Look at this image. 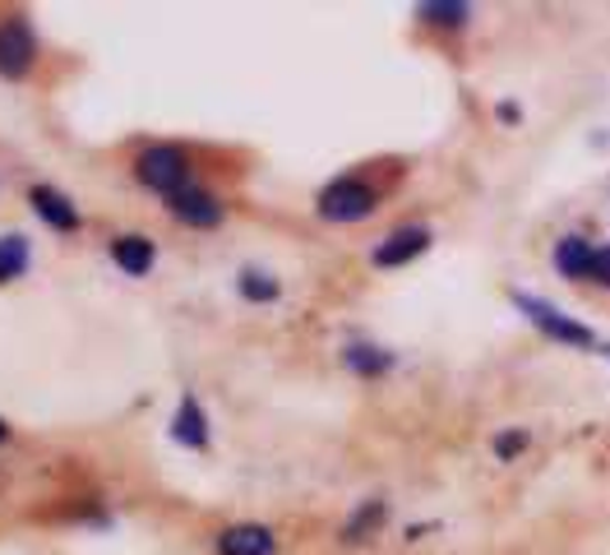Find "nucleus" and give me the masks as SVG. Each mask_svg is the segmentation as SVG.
<instances>
[{
	"instance_id": "4468645a",
	"label": "nucleus",
	"mask_w": 610,
	"mask_h": 555,
	"mask_svg": "<svg viewBox=\"0 0 610 555\" xmlns=\"http://www.w3.org/2000/svg\"><path fill=\"white\" fill-rule=\"evenodd\" d=\"M421 19H431V23H463L467 19V6H448V0H426V6L416 10Z\"/></svg>"
},
{
	"instance_id": "f8f14e48",
	"label": "nucleus",
	"mask_w": 610,
	"mask_h": 555,
	"mask_svg": "<svg viewBox=\"0 0 610 555\" xmlns=\"http://www.w3.org/2000/svg\"><path fill=\"white\" fill-rule=\"evenodd\" d=\"M29 269V241L23 236H0V282L19 278Z\"/></svg>"
},
{
	"instance_id": "a211bd4d",
	"label": "nucleus",
	"mask_w": 610,
	"mask_h": 555,
	"mask_svg": "<svg viewBox=\"0 0 610 555\" xmlns=\"http://www.w3.org/2000/svg\"><path fill=\"white\" fill-rule=\"evenodd\" d=\"M518 444H523V435H504V440H499V454H514Z\"/></svg>"
},
{
	"instance_id": "39448f33",
	"label": "nucleus",
	"mask_w": 610,
	"mask_h": 555,
	"mask_svg": "<svg viewBox=\"0 0 610 555\" xmlns=\"http://www.w3.org/2000/svg\"><path fill=\"white\" fill-rule=\"evenodd\" d=\"M426 246H431V232H426V227H397L389 241L375 246V264H380V269H397V264L416 259Z\"/></svg>"
},
{
	"instance_id": "2eb2a0df",
	"label": "nucleus",
	"mask_w": 610,
	"mask_h": 555,
	"mask_svg": "<svg viewBox=\"0 0 610 555\" xmlns=\"http://www.w3.org/2000/svg\"><path fill=\"white\" fill-rule=\"evenodd\" d=\"M348 366L361 370V376H375V370H389V357L375 348H348Z\"/></svg>"
},
{
	"instance_id": "ddd939ff",
	"label": "nucleus",
	"mask_w": 610,
	"mask_h": 555,
	"mask_svg": "<svg viewBox=\"0 0 610 555\" xmlns=\"http://www.w3.org/2000/svg\"><path fill=\"white\" fill-rule=\"evenodd\" d=\"M241 297L246 301H273L278 297V282L269 274H259V269H246L241 274Z\"/></svg>"
},
{
	"instance_id": "7ed1b4c3",
	"label": "nucleus",
	"mask_w": 610,
	"mask_h": 555,
	"mask_svg": "<svg viewBox=\"0 0 610 555\" xmlns=\"http://www.w3.org/2000/svg\"><path fill=\"white\" fill-rule=\"evenodd\" d=\"M514 306L533 320L541 333H550L555 342H573V348H592V329H582L578 320H569V315H560L550 301L541 297H527V292H514Z\"/></svg>"
},
{
	"instance_id": "6e6552de",
	"label": "nucleus",
	"mask_w": 610,
	"mask_h": 555,
	"mask_svg": "<svg viewBox=\"0 0 610 555\" xmlns=\"http://www.w3.org/2000/svg\"><path fill=\"white\" fill-rule=\"evenodd\" d=\"M33 208H38V218L42 223H51L56 232H74L79 227V208L61 195V191H51V185H33Z\"/></svg>"
},
{
	"instance_id": "423d86ee",
	"label": "nucleus",
	"mask_w": 610,
	"mask_h": 555,
	"mask_svg": "<svg viewBox=\"0 0 610 555\" xmlns=\"http://www.w3.org/2000/svg\"><path fill=\"white\" fill-rule=\"evenodd\" d=\"M167 208L180 218V223H190V227H218L223 223V204L214 199V195H204V191H180V195H172L167 199Z\"/></svg>"
},
{
	"instance_id": "1a4fd4ad",
	"label": "nucleus",
	"mask_w": 610,
	"mask_h": 555,
	"mask_svg": "<svg viewBox=\"0 0 610 555\" xmlns=\"http://www.w3.org/2000/svg\"><path fill=\"white\" fill-rule=\"evenodd\" d=\"M172 435H176L180 444H190V449H204V444H208V426H204V408H199V399H190V393H185V399H180V408H176V421H172Z\"/></svg>"
},
{
	"instance_id": "6ab92c4d",
	"label": "nucleus",
	"mask_w": 610,
	"mask_h": 555,
	"mask_svg": "<svg viewBox=\"0 0 610 555\" xmlns=\"http://www.w3.org/2000/svg\"><path fill=\"white\" fill-rule=\"evenodd\" d=\"M0 440H6V421H0Z\"/></svg>"
},
{
	"instance_id": "f3484780",
	"label": "nucleus",
	"mask_w": 610,
	"mask_h": 555,
	"mask_svg": "<svg viewBox=\"0 0 610 555\" xmlns=\"http://www.w3.org/2000/svg\"><path fill=\"white\" fill-rule=\"evenodd\" d=\"M588 278H597V282H610V246L592 255V274H588Z\"/></svg>"
},
{
	"instance_id": "9d476101",
	"label": "nucleus",
	"mask_w": 610,
	"mask_h": 555,
	"mask_svg": "<svg viewBox=\"0 0 610 555\" xmlns=\"http://www.w3.org/2000/svg\"><path fill=\"white\" fill-rule=\"evenodd\" d=\"M592 246L582 241V236H565L560 246H555V269H560L565 278H588L592 274Z\"/></svg>"
},
{
	"instance_id": "f257e3e1",
	"label": "nucleus",
	"mask_w": 610,
	"mask_h": 555,
	"mask_svg": "<svg viewBox=\"0 0 610 555\" xmlns=\"http://www.w3.org/2000/svg\"><path fill=\"white\" fill-rule=\"evenodd\" d=\"M139 181L148 185V191L157 195H180L185 191V181H190V157H185L176 144H157L148 153H139V163H135Z\"/></svg>"
},
{
	"instance_id": "20e7f679",
	"label": "nucleus",
	"mask_w": 610,
	"mask_h": 555,
	"mask_svg": "<svg viewBox=\"0 0 610 555\" xmlns=\"http://www.w3.org/2000/svg\"><path fill=\"white\" fill-rule=\"evenodd\" d=\"M38 56V42H33V29L23 19H6L0 23V74L6 79H23L29 74Z\"/></svg>"
},
{
	"instance_id": "0eeeda50",
	"label": "nucleus",
	"mask_w": 610,
	"mask_h": 555,
	"mask_svg": "<svg viewBox=\"0 0 610 555\" xmlns=\"http://www.w3.org/2000/svg\"><path fill=\"white\" fill-rule=\"evenodd\" d=\"M218 551L223 555H273V533L269 527H259V523H236L223 533Z\"/></svg>"
},
{
	"instance_id": "f03ea898",
	"label": "nucleus",
	"mask_w": 610,
	"mask_h": 555,
	"mask_svg": "<svg viewBox=\"0 0 610 555\" xmlns=\"http://www.w3.org/2000/svg\"><path fill=\"white\" fill-rule=\"evenodd\" d=\"M375 214V191H370L365 181H352V176H342L333 185H324V195H320V218L329 223H361Z\"/></svg>"
},
{
	"instance_id": "dca6fc26",
	"label": "nucleus",
	"mask_w": 610,
	"mask_h": 555,
	"mask_svg": "<svg viewBox=\"0 0 610 555\" xmlns=\"http://www.w3.org/2000/svg\"><path fill=\"white\" fill-rule=\"evenodd\" d=\"M384 518V505H380V500H370V505L348 523V533H342V537H348V542H361V533H365V527H375Z\"/></svg>"
},
{
	"instance_id": "9b49d317",
	"label": "nucleus",
	"mask_w": 610,
	"mask_h": 555,
	"mask_svg": "<svg viewBox=\"0 0 610 555\" xmlns=\"http://www.w3.org/2000/svg\"><path fill=\"white\" fill-rule=\"evenodd\" d=\"M112 259L125 274L139 278V274L153 269V241H144V236H121V241H112Z\"/></svg>"
}]
</instances>
